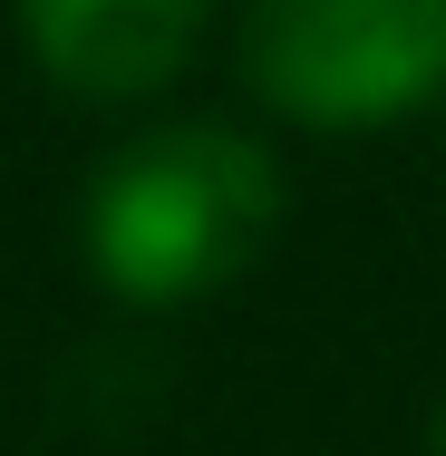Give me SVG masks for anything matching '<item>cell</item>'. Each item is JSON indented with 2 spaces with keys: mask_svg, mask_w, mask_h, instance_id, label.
Instances as JSON below:
<instances>
[{
  "mask_svg": "<svg viewBox=\"0 0 446 456\" xmlns=\"http://www.w3.org/2000/svg\"><path fill=\"white\" fill-rule=\"evenodd\" d=\"M281 233V166L263 136L184 117L107 156L88 184V263L136 311H184L263 263Z\"/></svg>",
  "mask_w": 446,
  "mask_h": 456,
  "instance_id": "1",
  "label": "cell"
},
{
  "mask_svg": "<svg viewBox=\"0 0 446 456\" xmlns=\"http://www.w3.org/2000/svg\"><path fill=\"white\" fill-rule=\"evenodd\" d=\"M243 78L301 126H388L446 88V0H243Z\"/></svg>",
  "mask_w": 446,
  "mask_h": 456,
  "instance_id": "2",
  "label": "cell"
},
{
  "mask_svg": "<svg viewBox=\"0 0 446 456\" xmlns=\"http://www.w3.org/2000/svg\"><path fill=\"white\" fill-rule=\"evenodd\" d=\"M20 20H29L39 69L69 97L117 107V97L166 88L184 59H194L214 0H20Z\"/></svg>",
  "mask_w": 446,
  "mask_h": 456,
  "instance_id": "3",
  "label": "cell"
},
{
  "mask_svg": "<svg viewBox=\"0 0 446 456\" xmlns=\"http://www.w3.org/2000/svg\"><path fill=\"white\" fill-rule=\"evenodd\" d=\"M427 456H446V398H437V418H427Z\"/></svg>",
  "mask_w": 446,
  "mask_h": 456,
  "instance_id": "4",
  "label": "cell"
}]
</instances>
